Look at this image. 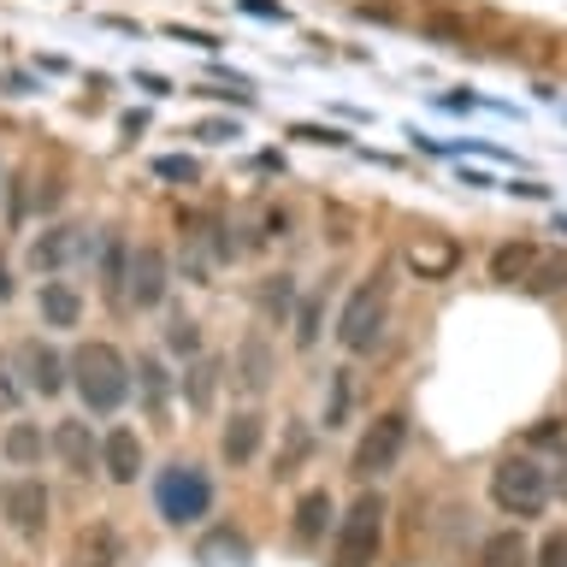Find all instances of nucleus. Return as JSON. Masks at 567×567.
Wrapping results in <instances>:
<instances>
[{
    "instance_id": "f257e3e1",
    "label": "nucleus",
    "mask_w": 567,
    "mask_h": 567,
    "mask_svg": "<svg viewBox=\"0 0 567 567\" xmlns=\"http://www.w3.org/2000/svg\"><path fill=\"white\" fill-rule=\"evenodd\" d=\"M71 379H78L83 402L95 414H118L124 396H131V367H124V354L113 343H83L71 354Z\"/></svg>"
},
{
    "instance_id": "f03ea898",
    "label": "nucleus",
    "mask_w": 567,
    "mask_h": 567,
    "mask_svg": "<svg viewBox=\"0 0 567 567\" xmlns=\"http://www.w3.org/2000/svg\"><path fill=\"white\" fill-rule=\"evenodd\" d=\"M384 319H390V284H384V272H367L349 290L343 313H337V343L349 354H372L384 337Z\"/></svg>"
},
{
    "instance_id": "7ed1b4c3",
    "label": "nucleus",
    "mask_w": 567,
    "mask_h": 567,
    "mask_svg": "<svg viewBox=\"0 0 567 567\" xmlns=\"http://www.w3.org/2000/svg\"><path fill=\"white\" fill-rule=\"evenodd\" d=\"M549 496H556V485H549V473L532 455H508L503 467L491 473V503L503 514H514V520H538L549 508Z\"/></svg>"
},
{
    "instance_id": "20e7f679",
    "label": "nucleus",
    "mask_w": 567,
    "mask_h": 567,
    "mask_svg": "<svg viewBox=\"0 0 567 567\" xmlns=\"http://www.w3.org/2000/svg\"><path fill=\"white\" fill-rule=\"evenodd\" d=\"M384 544V496L361 491L337 520V567H372Z\"/></svg>"
},
{
    "instance_id": "39448f33",
    "label": "nucleus",
    "mask_w": 567,
    "mask_h": 567,
    "mask_svg": "<svg viewBox=\"0 0 567 567\" xmlns=\"http://www.w3.org/2000/svg\"><path fill=\"white\" fill-rule=\"evenodd\" d=\"M154 503H159V514H166L172 526H189V520H202V514L213 508V485H207V473L202 467H166L154 478Z\"/></svg>"
},
{
    "instance_id": "423d86ee",
    "label": "nucleus",
    "mask_w": 567,
    "mask_h": 567,
    "mask_svg": "<svg viewBox=\"0 0 567 567\" xmlns=\"http://www.w3.org/2000/svg\"><path fill=\"white\" fill-rule=\"evenodd\" d=\"M402 443H408V414H402V408H384V414L367 425V437L354 443V478L390 473V467H396V455H402Z\"/></svg>"
},
{
    "instance_id": "0eeeda50",
    "label": "nucleus",
    "mask_w": 567,
    "mask_h": 567,
    "mask_svg": "<svg viewBox=\"0 0 567 567\" xmlns=\"http://www.w3.org/2000/svg\"><path fill=\"white\" fill-rule=\"evenodd\" d=\"M0 508H7V520H12L18 532H24V538H35V532L48 526V514H53L42 478H12V485L0 491Z\"/></svg>"
},
{
    "instance_id": "6e6552de",
    "label": "nucleus",
    "mask_w": 567,
    "mask_h": 567,
    "mask_svg": "<svg viewBox=\"0 0 567 567\" xmlns=\"http://www.w3.org/2000/svg\"><path fill=\"white\" fill-rule=\"evenodd\" d=\"M101 467L113 485H131V478H142V437L131 432V425H113V432L101 437Z\"/></svg>"
},
{
    "instance_id": "1a4fd4ad",
    "label": "nucleus",
    "mask_w": 567,
    "mask_h": 567,
    "mask_svg": "<svg viewBox=\"0 0 567 567\" xmlns=\"http://www.w3.org/2000/svg\"><path fill=\"white\" fill-rule=\"evenodd\" d=\"M131 301L136 308H159L166 301V255L159 248H136L131 255Z\"/></svg>"
},
{
    "instance_id": "9d476101",
    "label": "nucleus",
    "mask_w": 567,
    "mask_h": 567,
    "mask_svg": "<svg viewBox=\"0 0 567 567\" xmlns=\"http://www.w3.org/2000/svg\"><path fill=\"white\" fill-rule=\"evenodd\" d=\"M53 455H60L78 478H89L95 473V432H89L83 420H60L53 425Z\"/></svg>"
},
{
    "instance_id": "9b49d317",
    "label": "nucleus",
    "mask_w": 567,
    "mask_h": 567,
    "mask_svg": "<svg viewBox=\"0 0 567 567\" xmlns=\"http://www.w3.org/2000/svg\"><path fill=\"white\" fill-rule=\"evenodd\" d=\"M18 361H24L30 390H42V396H60V390H65V361L48 343H24V349H18Z\"/></svg>"
},
{
    "instance_id": "f8f14e48",
    "label": "nucleus",
    "mask_w": 567,
    "mask_h": 567,
    "mask_svg": "<svg viewBox=\"0 0 567 567\" xmlns=\"http://www.w3.org/2000/svg\"><path fill=\"white\" fill-rule=\"evenodd\" d=\"M131 255L136 248L124 243V237H106V248H101V290H106V301H131Z\"/></svg>"
},
{
    "instance_id": "ddd939ff",
    "label": "nucleus",
    "mask_w": 567,
    "mask_h": 567,
    "mask_svg": "<svg viewBox=\"0 0 567 567\" xmlns=\"http://www.w3.org/2000/svg\"><path fill=\"white\" fill-rule=\"evenodd\" d=\"M237 384L248 390V396H260V390L272 384V343H266V337H243V349H237Z\"/></svg>"
},
{
    "instance_id": "4468645a",
    "label": "nucleus",
    "mask_w": 567,
    "mask_h": 567,
    "mask_svg": "<svg viewBox=\"0 0 567 567\" xmlns=\"http://www.w3.org/2000/svg\"><path fill=\"white\" fill-rule=\"evenodd\" d=\"M408 266H414L420 278H450L461 266V248L450 237H420L414 248H408Z\"/></svg>"
},
{
    "instance_id": "2eb2a0df",
    "label": "nucleus",
    "mask_w": 567,
    "mask_h": 567,
    "mask_svg": "<svg viewBox=\"0 0 567 567\" xmlns=\"http://www.w3.org/2000/svg\"><path fill=\"white\" fill-rule=\"evenodd\" d=\"M538 255H544V248L532 243V237H514V243H503L491 255V278L496 284H526V272L538 266Z\"/></svg>"
},
{
    "instance_id": "dca6fc26",
    "label": "nucleus",
    "mask_w": 567,
    "mask_h": 567,
    "mask_svg": "<svg viewBox=\"0 0 567 567\" xmlns=\"http://www.w3.org/2000/svg\"><path fill=\"white\" fill-rule=\"evenodd\" d=\"M526 561H532V544H526V532H520V526L491 532L485 549H478V567H526Z\"/></svg>"
},
{
    "instance_id": "f3484780",
    "label": "nucleus",
    "mask_w": 567,
    "mask_h": 567,
    "mask_svg": "<svg viewBox=\"0 0 567 567\" xmlns=\"http://www.w3.org/2000/svg\"><path fill=\"white\" fill-rule=\"evenodd\" d=\"M255 450H260V414H237L219 437V455L230 467H243V461H255Z\"/></svg>"
},
{
    "instance_id": "a211bd4d",
    "label": "nucleus",
    "mask_w": 567,
    "mask_h": 567,
    "mask_svg": "<svg viewBox=\"0 0 567 567\" xmlns=\"http://www.w3.org/2000/svg\"><path fill=\"white\" fill-rule=\"evenodd\" d=\"M42 319H48V326H78V319H83V296L78 290H71V284H60V278H53V284H42Z\"/></svg>"
},
{
    "instance_id": "6ab92c4d",
    "label": "nucleus",
    "mask_w": 567,
    "mask_h": 567,
    "mask_svg": "<svg viewBox=\"0 0 567 567\" xmlns=\"http://www.w3.org/2000/svg\"><path fill=\"white\" fill-rule=\"evenodd\" d=\"M7 461L12 467H35L42 461V450H48V437H42V425H30V420H18V425H7Z\"/></svg>"
},
{
    "instance_id": "aec40b11",
    "label": "nucleus",
    "mask_w": 567,
    "mask_h": 567,
    "mask_svg": "<svg viewBox=\"0 0 567 567\" xmlns=\"http://www.w3.org/2000/svg\"><path fill=\"white\" fill-rule=\"evenodd\" d=\"M326 526H331V491H301V503H296V538L313 544Z\"/></svg>"
},
{
    "instance_id": "412c9836",
    "label": "nucleus",
    "mask_w": 567,
    "mask_h": 567,
    "mask_svg": "<svg viewBox=\"0 0 567 567\" xmlns=\"http://www.w3.org/2000/svg\"><path fill=\"white\" fill-rule=\"evenodd\" d=\"M71 237H78V230H42V237H35L30 243V266H35V272H60V266H65V255H71Z\"/></svg>"
},
{
    "instance_id": "4be33fe9",
    "label": "nucleus",
    "mask_w": 567,
    "mask_h": 567,
    "mask_svg": "<svg viewBox=\"0 0 567 567\" xmlns=\"http://www.w3.org/2000/svg\"><path fill=\"white\" fill-rule=\"evenodd\" d=\"M526 290H532V296L567 290V255H538V266L526 272Z\"/></svg>"
},
{
    "instance_id": "5701e85b",
    "label": "nucleus",
    "mask_w": 567,
    "mask_h": 567,
    "mask_svg": "<svg viewBox=\"0 0 567 567\" xmlns=\"http://www.w3.org/2000/svg\"><path fill=\"white\" fill-rule=\"evenodd\" d=\"M260 308H266V319H290L296 313V284L290 278H260Z\"/></svg>"
},
{
    "instance_id": "b1692460",
    "label": "nucleus",
    "mask_w": 567,
    "mask_h": 567,
    "mask_svg": "<svg viewBox=\"0 0 567 567\" xmlns=\"http://www.w3.org/2000/svg\"><path fill=\"white\" fill-rule=\"evenodd\" d=\"M136 379H142V396H148V408H154V414H166V367H159L154 354H142Z\"/></svg>"
},
{
    "instance_id": "393cba45",
    "label": "nucleus",
    "mask_w": 567,
    "mask_h": 567,
    "mask_svg": "<svg viewBox=\"0 0 567 567\" xmlns=\"http://www.w3.org/2000/svg\"><path fill=\"white\" fill-rule=\"evenodd\" d=\"M219 556H225V561H248V538H243V532H225V526H219V532L202 544V561H219Z\"/></svg>"
},
{
    "instance_id": "a878e982",
    "label": "nucleus",
    "mask_w": 567,
    "mask_h": 567,
    "mask_svg": "<svg viewBox=\"0 0 567 567\" xmlns=\"http://www.w3.org/2000/svg\"><path fill=\"white\" fill-rule=\"evenodd\" d=\"M213 379H219V367H213V361H195V367H189V379H184L189 408H207V402H213Z\"/></svg>"
},
{
    "instance_id": "bb28decb",
    "label": "nucleus",
    "mask_w": 567,
    "mask_h": 567,
    "mask_svg": "<svg viewBox=\"0 0 567 567\" xmlns=\"http://www.w3.org/2000/svg\"><path fill=\"white\" fill-rule=\"evenodd\" d=\"M319 319H326V308H319V296H308L296 308V349H313L319 343Z\"/></svg>"
},
{
    "instance_id": "cd10ccee",
    "label": "nucleus",
    "mask_w": 567,
    "mask_h": 567,
    "mask_svg": "<svg viewBox=\"0 0 567 567\" xmlns=\"http://www.w3.org/2000/svg\"><path fill=\"white\" fill-rule=\"evenodd\" d=\"M349 402H354V384H349V372H337L331 396H326V425H343L349 420Z\"/></svg>"
},
{
    "instance_id": "c85d7f7f",
    "label": "nucleus",
    "mask_w": 567,
    "mask_h": 567,
    "mask_svg": "<svg viewBox=\"0 0 567 567\" xmlns=\"http://www.w3.org/2000/svg\"><path fill=\"white\" fill-rule=\"evenodd\" d=\"M172 349H177V354H195V349H202V326H189V319H172Z\"/></svg>"
},
{
    "instance_id": "c756f323",
    "label": "nucleus",
    "mask_w": 567,
    "mask_h": 567,
    "mask_svg": "<svg viewBox=\"0 0 567 567\" xmlns=\"http://www.w3.org/2000/svg\"><path fill=\"white\" fill-rule=\"evenodd\" d=\"M308 450H313V437H308V432H290V443L278 450V473H290V467H296V461L308 455Z\"/></svg>"
},
{
    "instance_id": "7c9ffc66",
    "label": "nucleus",
    "mask_w": 567,
    "mask_h": 567,
    "mask_svg": "<svg viewBox=\"0 0 567 567\" xmlns=\"http://www.w3.org/2000/svg\"><path fill=\"white\" fill-rule=\"evenodd\" d=\"M154 172L172 177V184H195V177H202V172H195V159H154Z\"/></svg>"
},
{
    "instance_id": "2f4dec72",
    "label": "nucleus",
    "mask_w": 567,
    "mask_h": 567,
    "mask_svg": "<svg viewBox=\"0 0 567 567\" xmlns=\"http://www.w3.org/2000/svg\"><path fill=\"white\" fill-rule=\"evenodd\" d=\"M538 561L544 567H567V532H549L544 549H538Z\"/></svg>"
},
{
    "instance_id": "473e14b6",
    "label": "nucleus",
    "mask_w": 567,
    "mask_h": 567,
    "mask_svg": "<svg viewBox=\"0 0 567 567\" xmlns=\"http://www.w3.org/2000/svg\"><path fill=\"white\" fill-rule=\"evenodd\" d=\"M83 561L106 567V561H113V538H106V532H101V538H83Z\"/></svg>"
},
{
    "instance_id": "72a5a7b5",
    "label": "nucleus",
    "mask_w": 567,
    "mask_h": 567,
    "mask_svg": "<svg viewBox=\"0 0 567 567\" xmlns=\"http://www.w3.org/2000/svg\"><path fill=\"white\" fill-rule=\"evenodd\" d=\"M0 408H18V372L0 361Z\"/></svg>"
},
{
    "instance_id": "f704fd0d",
    "label": "nucleus",
    "mask_w": 567,
    "mask_h": 567,
    "mask_svg": "<svg viewBox=\"0 0 567 567\" xmlns=\"http://www.w3.org/2000/svg\"><path fill=\"white\" fill-rule=\"evenodd\" d=\"M532 437H538V443H556V437H561V420H538V432H532Z\"/></svg>"
},
{
    "instance_id": "c9c22d12",
    "label": "nucleus",
    "mask_w": 567,
    "mask_h": 567,
    "mask_svg": "<svg viewBox=\"0 0 567 567\" xmlns=\"http://www.w3.org/2000/svg\"><path fill=\"white\" fill-rule=\"evenodd\" d=\"M549 485H556V491L567 496V455H561V467H556V473H549Z\"/></svg>"
},
{
    "instance_id": "e433bc0d",
    "label": "nucleus",
    "mask_w": 567,
    "mask_h": 567,
    "mask_svg": "<svg viewBox=\"0 0 567 567\" xmlns=\"http://www.w3.org/2000/svg\"><path fill=\"white\" fill-rule=\"evenodd\" d=\"M12 296V272H7V260H0V301Z\"/></svg>"
}]
</instances>
